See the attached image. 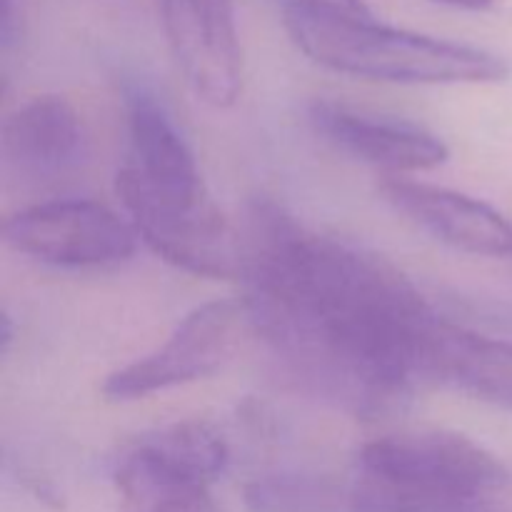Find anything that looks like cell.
I'll use <instances>...</instances> for the list:
<instances>
[{
    "instance_id": "obj_13",
    "label": "cell",
    "mask_w": 512,
    "mask_h": 512,
    "mask_svg": "<svg viewBox=\"0 0 512 512\" xmlns=\"http://www.w3.org/2000/svg\"><path fill=\"white\" fill-rule=\"evenodd\" d=\"M150 443L158 445L175 460L185 463L188 468L198 470L208 480H218L228 465L230 450L223 435L203 420H183V423L165 425L155 433L145 435Z\"/></svg>"
},
{
    "instance_id": "obj_5",
    "label": "cell",
    "mask_w": 512,
    "mask_h": 512,
    "mask_svg": "<svg viewBox=\"0 0 512 512\" xmlns=\"http://www.w3.org/2000/svg\"><path fill=\"white\" fill-rule=\"evenodd\" d=\"M243 305L210 300L190 310L155 353L108 375L103 393L110 400H138L218 373L238 345Z\"/></svg>"
},
{
    "instance_id": "obj_10",
    "label": "cell",
    "mask_w": 512,
    "mask_h": 512,
    "mask_svg": "<svg viewBox=\"0 0 512 512\" xmlns=\"http://www.w3.org/2000/svg\"><path fill=\"white\" fill-rule=\"evenodd\" d=\"M118 512H218L213 480L175 460L148 438L138 440L115 468Z\"/></svg>"
},
{
    "instance_id": "obj_4",
    "label": "cell",
    "mask_w": 512,
    "mask_h": 512,
    "mask_svg": "<svg viewBox=\"0 0 512 512\" xmlns=\"http://www.w3.org/2000/svg\"><path fill=\"white\" fill-rule=\"evenodd\" d=\"M5 243L53 268H110L138 250L133 223L95 200H50L10 215Z\"/></svg>"
},
{
    "instance_id": "obj_16",
    "label": "cell",
    "mask_w": 512,
    "mask_h": 512,
    "mask_svg": "<svg viewBox=\"0 0 512 512\" xmlns=\"http://www.w3.org/2000/svg\"><path fill=\"white\" fill-rule=\"evenodd\" d=\"M10 340H13V328H10L8 315H3V353H8Z\"/></svg>"
},
{
    "instance_id": "obj_2",
    "label": "cell",
    "mask_w": 512,
    "mask_h": 512,
    "mask_svg": "<svg viewBox=\"0 0 512 512\" xmlns=\"http://www.w3.org/2000/svg\"><path fill=\"white\" fill-rule=\"evenodd\" d=\"M348 512H512V473L460 433L385 435L360 450Z\"/></svg>"
},
{
    "instance_id": "obj_6",
    "label": "cell",
    "mask_w": 512,
    "mask_h": 512,
    "mask_svg": "<svg viewBox=\"0 0 512 512\" xmlns=\"http://www.w3.org/2000/svg\"><path fill=\"white\" fill-rule=\"evenodd\" d=\"M175 63L198 98L230 108L243 90L233 0H155Z\"/></svg>"
},
{
    "instance_id": "obj_9",
    "label": "cell",
    "mask_w": 512,
    "mask_h": 512,
    "mask_svg": "<svg viewBox=\"0 0 512 512\" xmlns=\"http://www.w3.org/2000/svg\"><path fill=\"white\" fill-rule=\"evenodd\" d=\"M3 155L23 178L55 180L73 173L88 155L83 120L63 95H38L3 125Z\"/></svg>"
},
{
    "instance_id": "obj_7",
    "label": "cell",
    "mask_w": 512,
    "mask_h": 512,
    "mask_svg": "<svg viewBox=\"0 0 512 512\" xmlns=\"http://www.w3.org/2000/svg\"><path fill=\"white\" fill-rule=\"evenodd\" d=\"M310 123L338 150L398 178L440 168L450 155L448 145L423 125L338 100H315Z\"/></svg>"
},
{
    "instance_id": "obj_8",
    "label": "cell",
    "mask_w": 512,
    "mask_h": 512,
    "mask_svg": "<svg viewBox=\"0 0 512 512\" xmlns=\"http://www.w3.org/2000/svg\"><path fill=\"white\" fill-rule=\"evenodd\" d=\"M380 195L410 223L450 248L483 258H512V223L483 200L398 175L380 183Z\"/></svg>"
},
{
    "instance_id": "obj_12",
    "label": "cell",
    "mask_w": 512,
    "mask_h": 512,
    "mask_svg": "<svg viewBox=\"0 0 512 512\" xmlns=\"http://www.w3.org/2000/svg\"><path fill=\"white\" fill-rule=\"evenodd\" d=\"M250 512H348V480L320 473H270L245 485Z\"/></svg>"
},
{
    "instance_id": "obj_1",
    "label": "cell",
    "mask_w": 512,
    "mask_h": 512,
    "mask_svg": "<svg viewBox=\"0 0 512 512\" xmlns=\"http://www.w3.org/2000/svg\"><path fill=\"white\" fill-rule=\"evenodd\" d=\"M238 243L245 320L303 393L380 418L433 383L448 320L393 263L270 198L248 205Z\"/></svg>"
},
{
    "instance_id": "obj_15",
    "label": "cell",
    "mask_w": 512,
    "mask_h": 512,
    "mask_svg": "<svg viewBox=\"0 0 512 512\" xmlns=\"http://www.w3.org/2000/svg\"><path fill=\"white\" fill-rule=\"evenodd\" d=\"M433 3L450 5V8L458 10H470V13H483V10L493 8L495 0H433Z\"/></svg>"
},
{
    "instance_id": "obj_14",
    "label": "cell",
    "mask_w": 512,
    "mask_h": 512,
    "mask_svg": "<svg viewBox=\"0 0 512 512\" xmlns=\"http://www.w3.org/2000/svg\"><path fill=\"white\" fill-rule=\"evenodd\" d=\"M283 13L315 15V18L373 20V10L365 0H278Z\"/></svg>"
},
{
    "instance_id": "obj_11",
    "label": "cell",
    "mask_w": 512,
    "mask_h": 512,
    "mask_svg": "<svg viewBox=\"0 0 512 512\" xmlns=\"http://www.w3.org/2000/svg\"><path fill=\"white\" fill-rule=\"evenodd\" d=\"M433 383L512 413V343L445 323L435 345Z\"/></svg>"
},
{
    "instance_id": "obj_3",
    "label": "cell",
    "mask_w": 512,
    "mask_h": 512,
    "mask_svg": "<svg viewBox=\"0 0 512 512\" xmlns=\"http://www.w3.org/2000/svg\"><path fill=\"white\" fill-rule=\"evenodd\" d=\"M285 30L313 63L365 80L410 85L500 83L510 63L493 50L373 20L283 13Z\"/></svg>"
}]
</instances>
